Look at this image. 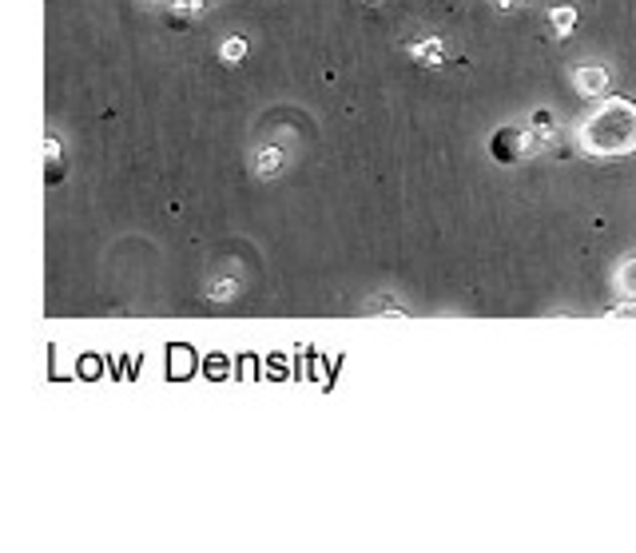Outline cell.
I'll list each match as a JSON object with an SVG mask.
<instances>
[{
  "label": "cell",
  "instance_id": "obj_1",
  "mask_svg": "<svg viewBox=\"0 0 636 553\" xmlns=\"http://www.w3.org/2000/svg\"><path fill=\"white\" fill-rule=\"evenodd\" d=\"M577 140L589 155H628L636 148V104L628 95H608L605 108L581 124Z\"/></svg>",
  "mask_w": 636,
  "mask_h": 553
},
{
  "label": "cell",
  "instance_id": "obj_14",
  "mask_svg": "<svg viewBox=\"0 0 636 553\" xmlns=\"http://www.w3.org/2000/svg\"><path fill=\"white\" fill-rule=\"evenodd\" d=\"M148 4H160V0H148Z\"/></svg>",
  "mask_w": 636,
  "mask_h": 553
},
{
  "label": "cell",
  "instance_id": "obj_10",
  "mask_svg": "<svg viewBox=\"0 0 636 553\" xmlns=\"http://www.w3.org/2000/svg\"><path fill=\"white\" fill-rule=\"evenodd\" d=\"M617 283H620V291H625V295L636 299V259H625V263H620Z\"/></svg>",
  "mask_w": 636,
  "mask_h": 553
},
{
  "label": "cell",
  "instance_id": "obj_11",
  "mask_svg": "<svg viewBox=\"0 0 636 553\" xmlns=\"http://www.w3.org/2000/svg\"><path fill=\"white\" fill-rule=\"evenodd\" d=\"M235 291H239V283H235V279H219V283H211V291H208V295L215 299V303H223V299H231V295H235Z\"/></svg>",
  "mask_w": 636,
  "mask_h": 553
},
{
  "label": "cell",
  "instance_id": "obj_5",
  "mask_svg": "<svg viewBox=\"0 0 636 553\" xmlns=\"http://www.w3.org/2000/svg\"><path fill=\"white\" fill-rule=\"evenodd\" d=\"M577 9L573 4H557V9L549 12V24H553V37H569L573 29H577Z\"/></svg>",
  "mask_w": 636,
  "mask_h": 553
},
{
  "label": "cell",
  "instance_id": "obj_2",
  "mask_svg": "<svg viewBox=\"0 0 636 553\" xmlns=\"http://www.w3.org/2000/svg\"><path fill=\"white\" fill-rule=\"evenodd\" d=\"M542 148H549V143L542 140V135L533 132H525V128H497L494 135H489V155H494L497 163H522L525 155H533V152H542Z\"/></svg>",
  "mask_w": 636,
  "mask_h": 553
},
{
  "label": "cell",
  "instance_id": "obj_4",
  "mask_svg": "<svg viewBox=\"0 0 636 553\" xmlns=\"http://www.w3.org/2000/svg\"><path fill=\"white\" fill-rule=\"evenodd\" d=\"M410 60H414V64H442V60H446V44L437 37L418 40V44H410Z\"/></svg>",
  "mask_w": 636,
  "mask_h": 553
},
{
  "label": "cell",
  "instance_id": "obj_7",
  "mask_svg": "<svg viewBox=\"0 0 636 553\" xmlns=\"http://www.w3.org/2000/svg\"><path fill=\"white\" fill-rule=\"evenodd\" d=\"M283 148H259V155H255V172L259 175H275L279 168H283Z\"/></svg>",
  "mask_w": 636,
  "mask_h": 553
},
{
  "label": "cell",
  "instance_id": "obj_13",
  "mask_svg": "<svg viewBox=\"0 0 636 553\" xmlns=\"http://www.w3.org/2000/svg\"><path fill=\"white\" fill-rule=\"evenodd\" d=\"M200 4H203V9H211V4H219V0H200Z\"/></svg>",
  "mask_w": 636,
  "mask_h": 553
},
{
  "label": "cell",
  "instance_id": "obj_12",
  "mask_svg": "<svg viewBox=\"0 0 636 553\" xmlns=\"http://www.w3.org/2000/svg\"><path fill=\"white\" fill-rule=\"evenodd\" d=\"M513 4H517V0H497V9H505V12H509Z\"/></svg>",
  "mask_w": 636,
  "mask_h": 553
},
{
  "label": "cell",
  "instance_id": "obj_3",
  "mask_svg": "<svg viewBox=\"0 0 636 553\" xmlns=\"http://www.w3.org/2000/svg\"><path fill=\"white\" fill-rule=\"evenodd\" d=\"M573 84L581 95H605L608 92V68H577Z\"/></svg>",
  "mask_w": 636,
  "mask_h": 553
},
{
  "label": "cell",
  "instance_id": "obj_8",
  "mask_svg": "<svg viewBox=\"0 0 636 553\" xmlns=\"http://www.w3.org/2000/svg\"><path fill=\"white\" fill-rule=\"evenodd\" d=\"M243 57H248V40L243 37H231L219 44V60H223V64H239Z\"/></svg>",
  "mask_w": 636,
  "mask_h": 553
},
{
  "label": "cell",
  "instance_id": "obj_15",
  "mask_svg": "<svg viewBox=\"0 0 636 553\" xmlns=\"http://www.w3.org/2000/svg\"><path fill=\"white\" fill-rule=\"evenodd\" d=\"M517 4H522V0H517Z\"/></svg>",
  "mask_w": 636,
  "mask_h": 553
},
{
  "label": "cell",
  "instance_id": "obj_9",
  "mask_svg": "<svg viewBox=\"0 0 636 553\" xmlns=\"http://www.w3.org/2000/svg\"><path fill=\"white\" fill-rule=\"evenodd\" d=\"M195 12H203L200 0H171V20L175 24H188V17H195Z\"/></svg>",
  "mask_w": 636,
  "mask_h": 553
},
{
  "label": "cell",
  "instance_id": "obj_6",
  "mask_svg": "<svg viewBox=\"0 0 636 553\" xmlns=\"http://www.w3.org/2000/svg\"><path fill=\"white\" fill-rule=\"evenodd\" d=\"M529 128L542 135L545 143H553V135H557V115H553L549 108H537V112L529 115Z\"/></svg>",
  "mask_w": 636,
  "mask_h": 553
}]
</instances>
